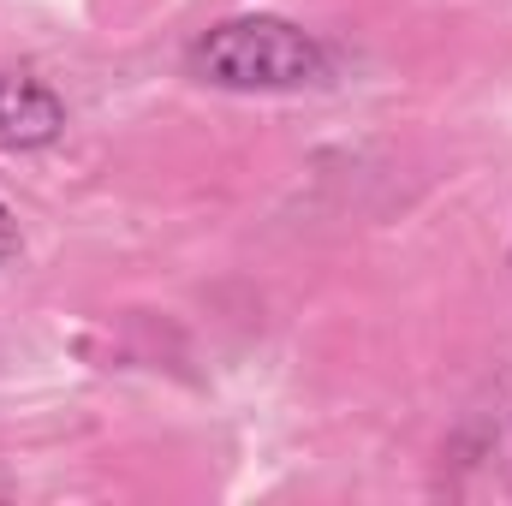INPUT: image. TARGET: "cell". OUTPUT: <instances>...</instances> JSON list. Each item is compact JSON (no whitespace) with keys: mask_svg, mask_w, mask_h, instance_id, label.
<instances>
[{"mask_svg":"<svg viewBox=\"0 0 512 506\" xmlns=\"http://www.w3.org/2000/svg\"><path fill=\"white\" fill-rule=\"evenodd\" d=\"M191 72L215 90H304L328 72L316 36H304L286 18H227L209 36L191 42Z\"/></svg>","mask_w":512,"mask_h":506,"instance_id":"cell-1","label":"cell"},{"mask_svg":"<svg viewBox=\"0 0 512 506\" xmlns=\"http://www.w3.org/2000/svg\"><path fill=\"white\" fill-rule=\"evenodd\" d=\"M66 131V102L18 72H0V149H42Z\"/></svg>","mask_w":512,"mask_h":506,"instance_id":"cell-2","label":"cell"},{"mask_svg":"<svg viewBox=\"0 0 512 506\" xmlns=\"http://www.w3.org/2000/svg\"><path fill=\"white\" fill-rule=\"evenodd\" d=\"M18 251H24V239H18V221H12V209L0 203V262H12Z\"/></svg>","mask_w":512,"mask_h":506,"instance_id":"cell-3","label":"cell"}]
</instances>
